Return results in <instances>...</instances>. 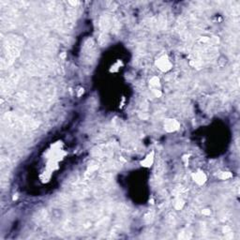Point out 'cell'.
Masks as SVG:
<instances>
[{
    "mask_svg": "<svg viewBox=\"0 0 240 240\" xmlns=\"http://www.w3.org/2000/svg\"><path fill=\"white\" fill-rule=\"evenodd\" d=\"M152 162H153V153H151V155H148L146 157V159H144V161H142V164L144 166L148 167V166H150V164H152Z\"/></svg>",
    "mask_w": 240,
    "mask_h": 240,
    "instance_id": "277c9868",
    "label": "cell"
},
{
    "mask_svg": "<svg viewBox=\"0 0 240 240\" xmlns=\"http://www.w3.org/2000/svg\"><path fill=\"white\" fill-rule=\"evenodd\" d=\"M179 127V124L176 121V120H172V119H168L165 123V129L168 131H174L176 130H177Z\"/></svg>",
    "mask_w": 240,
    "mask_h": 240,
    "instance_id": "7a4b0ae2",
    "label": "cell"
},
{
    "mask_svg": "<svg viewBox=\"0 0 240 240\" xmlns=\"http://www.w3.org/2000/svg\"><path fill=\"white\" fill-rule=\"evenodd\" d=\"M193 178H194V180H195L198 184H203V183H204V181H205V179H206L204 174L202 173V172H198V173H196L195 175H193Z\"/></svg>",
    "mask_w": 240,
    "mask_h": 240,
    "instance_id": "3957f363",
    "label": "cell"
},
{
    "mask_svg": "<svg viewBox=\"0 0 240 240\" xmlns=\"http://www.w3.org/2000/svg\"><path fill=\"white\" fill-rule=\"evenodd\" d=\"M157 64L159 65V69L162 70H169L171 68V63L169 62V60L165 56L161 57Z\"/></svg>",
    "mask_w": 240,
    "mask_h": 240,
    "instance_id": "6da1fadb",
    "label": "cell"
}]
</instances>
